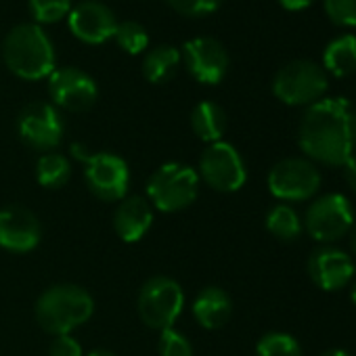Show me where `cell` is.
<instances>
[{
  "label": "cell",
  "mask_w": 356,
  "mask_h": 356,
  "mask_svg": "<svg viewBox=\"0 0 356 356\" xmlns=\"http://www.w3.org/2000/svg\"><path fill=\"white\" fill-rule=\"evenodd\" d=\"M298 143L312 161L343 165L356 151L354 105L341 97H323L308 105L300 120Z\"/></svg>",
  "instance_id": "cell-1"
},
{
  "label": "cell",
  "mask_w": 356,
  "mask_h": 356,
  "mask_svg": "<svg viewBox=\"0 0 356 356\" xmlns=\"http://www.w3.org/2000/svg\"><path fill=\"white\" fill-rule=\"evenodd\" d=\"M3 57L11 74L28 82L44 80L57 70L53 40L38 24L15 26L5 38Z\"/></svg>",
  "instance_id": "cell-2"
},
{
  "label": "cell",
  "mask_w": 356,
  "mask_h": 356,
  "mask_svg": "<svg viewBox=\"0 0 356 356\" xmlns=\"http://www.w3.org/2000/svg\"><path fill=\"white\" fill-rule=\"evenodd\" d=\"M36 321L51 335H70L74 329L90 321L95 312L92 296L74 283L49 287L36 300Z\"/></svg>",
  "instance_id": "cell-3"
},
{
  "label": "cell",
  "mask_w": 356,
  "mask_h": 356,
  "mask_svg": "<svg viewBox=\"0 0 356 356\" xmlns=\"http://www.w3.org/2000/svg\"><path fill=\"white\" fill-rule=\"evenodd\" d=\"M200 183L195 168L181 161L161 163L147 181V202L165 214L187 210L200 195Z\"/></svg>",
  "instance_id": "cell-4"
},
{
  "label": "cell",
  "mask_w": 356,
  "mask_h": 356,
  "mask_svg": "<svg viewBox=\"0 0 356 356\" xmlns=\"http://www.w3.org/2000/svg\"><path fill=\"white\" fill-rule=\"evenodd\" d=\"M185 308V291L181 283L170 277H151L138 291V318L155 331L172 329Z\"/></svg>",
  "instance_id": "cell-5"
},
{
  "label": "cell",
  "mask_w": 356,
  "mask_h": 356,
  "mask_svg": "<svg viewBox=\"0 0 356 356\" xmlns=\"http://www.w3.org/2000/svg\"><path fill=\"white\" fill-rule=\"evenodd\" d=\"M329 76L323 65L298 59L283 65L273 78V95L285 105H312L325 97Z\"/></svg>",
  "instance_id": "cell-6"
},
{
  "label": "cell",
  "mask_w": 356,
  "mask_h": 356,
  "mask_svg": "<svg viewBox=\"0 0 356 356\" xmlns=\"http://www.w3.org/2000/svg\"><path fill=\"white\" fill-rule=\"evenodd\" d=\"M354 227V208L341 193H329L312 202L306 210L304 229L318 243H335Z\"/></svg>",
  "instance_id": "cell-7"
},
{
  "label": "cell",
  "mask_w": 356,
  "mask_h": 356,
  "mask_svg": "<svg viewBox=\"0 0 356 356\" xmlns=\"http://www.w3.org/2000/svg\"><path fill=\"white\" fill-rule=\"evenodd\" d=\"M200 178L220 193H235L248 181V168L241 153L227 140L212 143L200 159Z\"/></svg>",
  "instance_id": "cell-8"
},
{
  "label": "cell",
  "mask_w": 356,
  "mask_h": 356,
  "mask_svg": "<svg viewBox=\"0 0 356 356\" xmlns=\"http://www.w3.org/2000/svg\"><path fill=\"white\" fill-rule=\"evenodd\" d=\"M321 189V172L310 159L287 157L268 172V191L281 202H306Z\"/></svg>",
  "instance_id": "cell-9"
},
{
  "label": "cell",
  "mask_w": 356,
  "mask_h": 356,
  "mask_svg": "<svg viewBox=\"0 0 356 356\" xmlns=\"http://www.w3.org/2000/svg\"><path fill=\"white\" fill-rule=\"evenodd\" d=\"M84 181L95 197L103 202H122L130 187V170L115 153H90L84 163Z\"/></svg>",
  "instance_id": "cell-10"
},
{
  "label": "cell",
  "mask_w": 356,
  "mask_h": 356,
  "mask_svg": "<svg viewBox=\"0 0 356 356\" xmlns=\"http://www.w3.org/2000/svg\"><path fill=\"white\" fill-rule=\"evenodd\" d=\"M22 140L42 153L55 151L65 134V124L59 109L51 103H30L17 120Z\"/></svg>",
  "instance_id": "cell-11"
},
{
  "label": "cell",
  "mask_w": 356,
  "mask_h": 356,
  "mask_svg": "<svg viewBox=\"0 0 356 356\" xmlns=\"http://www.w3.org/2000/svg\"><path fill=\"white\" fill-rule=\"evenodd\" d=\"M181 57L187 65V72L206 86H216L225 80L229 72V53L225 44L212 36H197L185 42Z\"/></svg>",
  "instance_id": "cell-12"
},
{
  "label": "cell",
  "mask_w": 356,
  "mask_h": 356,
  "mask_svg": "<svg viewBox=\"0 0 356 356\" xmlns=\"http://www.w3.org/2000/svg\"><path fill=\"white\" fill-rule=\"evenodd\" d=\"M49 92L53 105L65 111H86L99 97L97 82L92 76L78 67H59L49 76Z\"/></svg>",
  "instance_id": "cell-13"
},
{
  "label": "cell",
  "mask_w": 356,
  "mask_h": 356,
  "mask_svg": "<svg viewBox=\"0 0 356 356\" xmlns=\"http://www.w3.org/2000/svg\"><path fill=\"white\" fill-rule=\"evenodd\" d=\"M67 28L80 42L97 47L115 36L118 19L107 5L99 0H84L72 7L67 15Z\"/></svg>",
  "instance_id": "cell-14"
},
{
  "label": "cell",
  "mask_w": 356,
  "mask_h": 356,
  "mask_svg": "<svg viewBox=\"0 0 356 356\" xmlns=\"http://www.w3.org/2000/svg\"><path fill=\"white\" fill-rule=\"evenodd\" d=\"M42 237L40 222L34 212L22 206L0 210V248L11 254H28L38 248Z\"/></svg>",
  "instance_id": "cell-15"
},
{
  "label": "cell",
  "mask_w": 356,
  "mask_h": 356,
  "mask_svg": "<svg viewBox=\"0 0 356 356\" xmlns=\"http://www.w3.org/2000/svg\"><path fill=\"white\" fill-rule=\"evenodd\" d=\"M308 275L312 283L323 291H339L354 277V262L346 252L323 245L310 254Z\"/></svg>",
  "instance_id": "cell-16"
},
{
  "label": "cell",
  "mask_w": 356,
  "mask_h": 356,
  "mask_svg": "<svg viewBox=\"0 0 356 356\" xmlns=\"http://www.w3.org/2000/svg\"><path fill=\"white\" fill-rule=\"evenodd\" d=\"M153 227V208L147 197H124L113 214V229L126 243L140 241Z\"/></svg>",
  "instance_id": "cell-17"
},
{
  "label": "cell",
  "mask_w": 356,
  "mask_h": 356,
  "mask_svg": "<svg viewBox=\"0 0 356 356\" xmlns=\"http://www.w3.org/2000/svg\"><path fill=\"white\" fill-rule=\"evenodd\" d=\"M193 316L204 329H220L229 323L233 314V300L220 287H204L193 302Z\"/></svg>",
  "instance_id": "cell-18"
},
{
  "label": "cell",
  "mask_w": 356,
  "mask_h": 356,
  "mask_svg": "<svg viewBox=\"0 0 356 356\" xmlns=\"http://www.w3.org/2000/svg\"><path fill=\"white\" fill-rule=\"evenodd\" d=\"M323 70L335 78H346L356 72V36L341 34L323 51Z\"/></svg>",
  "instance_id": "cell-19"
},
{
  "label": "cell",
  "mask_w": 356,
  "mask_h": 356,
  "mask_svg": "<svg viewBox=\"0 0 356 356\" xmlns=\"http://www.w3.org/2000/svg\"><path fill=\"white\" fill-rule=\"evenodd\" d=\"M191 128L197 138L204 143H216L222 140L227 132V113L225 109L214 101H202L191 111Z\"/></svg>",
  "instance_id": "cell-20"
},
{
  "label": "cell",
  "mask_w": 356,
  "mask_h": 356,
  "mask_svg": "<svg viewBox=\"0 0 356 356\" xmlns=\"http://www.w3.org/2000/svg\"><path fill=\"white\" fill-rule=\"evenodd\" d=\"M181 63H183L181 51L170 44H161L147 53L143 61V76L151 84H165L176 76Z\"/></svg>",
  "instance_id": "cell-21"
},
{
  "label": "cell",
  "mask_w": 356,
  "mask_h": 356,
  "mask_svg": "<svg viewBox=\"0 0 356 356\" xmlns=\"http://www.w3.org/2000/svg\"><path fill=\"white\" fill-rule=\"evenodd\" d=\"M36 178L44 189H61L72 178V163L70 157L63 153H42L36 163Z\"/></svg>",
  "instance_id": "cell-22"
},
{
  "label": "cell",
  "mask_w": 356,
  "mask_h": 356,
  "mask_svg": "<svg viewBox=\"0 0 356 356\" xmlns=\"http://www.w3.org/2000/svg\"><path fill=\"white\" fill-rule=\"evenodd\" d=\"M266 231L281 241H296L302 235V220L287 204H277L266 214Z\"/></svg>",
  "instance_id": "cell-23"
},
{
  "label": "cell",
  "mask_w": 356,
  "mask_h": 356,
  "mask_svg": "<svg viewBox=\"0 0 356 356\" xmlns=\"http://www.w3.org/2000/svg\"><path fill=\"white\" fill-rule=\"evenodd\" d=\"M256 356H302V346L289 333L270 331L256 343Z\"/></svg>",
  "instance_id": "cell-24"
},
{
  "label": "cell",
  "mask_w": 356,
  "mask_h": 356,
  "mask_svg": "<svg viewBox=\"0 0 356 356\" xmlns=\"http://www.w3.org/2000/svg\"><path fill=\"white\" fill-rule=\"evenodd\" d=\"M113 40L128 55H140L149 49V34L138 22H122L118 24Z\"/></svg>",
  "instance_id": "cell-25"
},
{
  "label": "cell",
  "mask_w": 356,
  "mask_h": 356,
  "mask_svg": "<svg viewBox=\"0 0 356 356\" xmlns=\"http://www.w3.org/2000/svg\"><path fill=\"white\" fill-rule=\"evenodd\" d=\"M36 24H57L72 11V0H28Z\"/></svg>",
  "instance_id": "cell-26"
},
{
  "label": "cell",
  "mask_w": 356,
  "mask_h": 356,
  "mask_svg": "<svg viewBox=\"0 0 356 356\" xmlns=\"http://www.w3.org/2000/svg\"><path fill=\"white\" fill-rule=\"evenodd\" d=\"M325 15L341 28H356V0H323Z\"/></svg>",
  "instance_id": "cell-27"
},
{
  "label": "cell",
  "mask_w": 356,
  "mask_h": 356,
  "mask_svg": "<svg viewBox=\"0 0 356 356\" xmlns=\"http://www.w3.org/2000/svg\"><path fill=\"white\" fill-rule=\"evenodd\" d=\"M159 356H193V346L174 327L163 329L159 335Z\"/></svg>",
  "instance_id": "cell-28"
},
{
  "label": "cell",
  "mask_w": 356,
  "mask_h": 356,
  "mask_svg": "<svg viewBox=\"0 0 356 356\" xmlns=\"http://www.w3.org/2000/svg\"><path fill=\"white\" fill-rule=\"evenodd\" d=\"M165 3L185 17H206L212 15L222 0H165Z\"/></svg>",
  "instance_id": "cell-29"
},
{
  "label": "cell",
  "mask_w": 356,
  "mask_h": 356,
  "mask_svg": "<svg viewBox=\"0 0 356 356\" xmlns=\"http://www.w3.org/2000/svg\"><path fill=\"white\" fill-rule=\"evenodd\" d=\"M49 356H84L82 346L72 335H57L49 348Z\"/></svg>",
  "instance_id": "cell-30"
},
{
  "label": "cell",
  "mask_w": 356,
  "mask_h": 356,
  "mask_svg": "<svg viewBox=\"0 0 356 356\" xmlns=\"http://www.w3.org/2000/svg\"><path fill=\"white\" fill-rule=\"evenodd\" d=\"M341 168H343V178H346L348 187L356 193V155H352Z\"/></svg>",
  "instance_id": "cell-31"
},
{
  "label": "cell",
  "mask_w": 356,
  "mask_h": 356,
  "mask_svg": "<svg viewBox=\"0 0 356 356\" xmlns=\"http://www.w3.org/2000/svg\"><path fill=\"white\" fill-rule=\"evenodd\" d=\"M314 0H279V5L285 9V11H291V13H298V11H304L308 9Z\"/></svg>",
  "instance_id": "cell-32"
},
{
  "label": "cell",
  "mask_w": 356,
  "mask_h": 356,
  "mask_svg": "<svg viewBox=\"0 0 356 356\" xmlns=\"http://www.w3.org/2000/svg\"><path fill=\"white\" fill-rule=\"evenodd\" d=\"M70 153H72V157H74V159H78V161H82V163H86V159L90 157L88 147H86V145H82V143H72Z\"/></svg>",
  "instance_id": "cell-33"
},
{
  "label": "cell",
  "mask_w": 356,
  "mask_h": 356,
  "mask_svg": "<svg viewBox=\"0 0 356 356\" xmlns=\"http://www.w3.org/2000/svg\"><path fill=\"white\" fill-rule=\"evenodd\" d=\"M86 356H115L113 352H109V350H103V348H97V350H92V352H88Z\"/></svg>",
  "instance_id": "cell-34"
},
{
  "label": "cell",
  "mask_w": 356,
  "mask_h": 356,
  "mask_svg": "<svg viewBox=\"0 0 356 356\" xmlns=\"http://www.w3.org/2000/svg\"><path fill=\"white\" fill-rule=\"evenodd\" d=\"M321 356H350V354H348L346 350H337V348H335V350H327V352H323Z\"/></svg>",
  "instance_id": "cell-35"
},
{
  "label": "cell",
  "mask_w": 356,
  "mask_h": 356,
  "mask_svg": "<svg viewBox=\"0 0 356 356\" xmlns=\"http://www.w3.org/2000/svg\"><path fill=\"white\" fill-rule=\"evenodd\" d=\"M350 252H352L354 258H356V227L352 229V235H350Z\"/></svg>",
  "instance_id": "cell-36"
},
{
  "label": "cell",
  "mask_w": 356,
  "mask_h": 356,
  "mask_svg": "<svg viewBox=\"0 0 356 356\" xmlns=\"http://www.w3.org/2000/svg\"><path fill=\"white\" fill-rule=\"evenodd\" d=\"M350 300L356 304V281L352 283V287H350Z\"/></svg>",
  "instance_id": "cell-37"
}]
</instances>
